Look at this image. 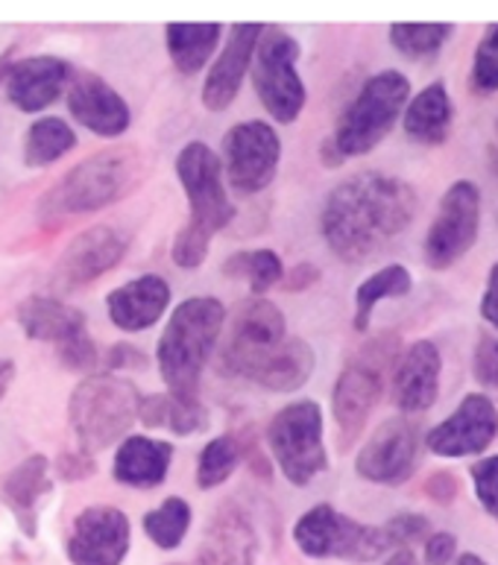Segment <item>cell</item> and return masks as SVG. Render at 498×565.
<instances>
[{
  "label": "cell",
  "mask_w": 498,
  "mask_h": 565,
  "mask_svg": "<svg viewBox=\"0 0 498 565\" xmlns=\"http://www.w3.org/2000/svg\"><path fill=\"white\" fill-rule=\"evenodd\" d=\"M416 214V191L388 173H358L343 179L329 194L320 214L326 244L340 262L358 264L411 226Z\"/></svg>",
  "instance_id": "cell-1"
},
{
  "label": "cell",
  "mask_w": 498,
  "mask_h": 565,
  "mask_svg": "<svg viewBox=\"0 0 498 565\" xmlns=\"http://www.w3.org/2000/svg\"><path fill=\"white\" fill-rule=\"evenodd\" d=\"M141 170L144 161L136 147H109L94 152L44 191L39 217L51 223V220L100 212L136 188Z\"/></svg>",
  "instance_id": "cell-2"
},
{
  "label": "cell",
  "mask_w": 498,
  "mask_h": 565,
  "mask_svg": "<svg viewBox=\"0 0 498 565\" xmlns=\"http://www.w3.org/2000/svg\"><path fill=\"white\" fill-rule=\"evenodd\" d=\"M226 326V308L214 296H191L170 313L156 358L170 393L197 396L200 379L212 361Z\"/></svg>",
  "instance_id": "cell-3"
},
{
  "label": "cell",
  "mask_w": 498,
  "mask_h": 565,
  "mask_svg": "<svg viewBox=\"0 0 498 565\" xmlns=\"http://www.w3.org/2000/svg\"><path fill=\"white\" fill-rule=\"evenodd\" d=\"M141 393L133 381L97 372L76 384L68 402V419L80 451L97 455L103 448L115 446L138 419Z\"/></svg>",
  "instance_id": "cell-4"
},
{
  "label": "cell",
  "mask_w": 498,
  "mask_h": 565,
  "mask_svg": "<svg viewBox=\"0 0 498 565\" xmlns=\"http://www.w3.org/2000/svg\"><path fill=\"white\" fill-rule=\"evenodd\" d=\"M407 100H411V83L402 71H381L370 76L356 94V100L340 115L338 129L329 138L335 152L347 161L375 150L388 138L399 115L405 111Z\"/></svg>",
  "instance_id": "cell-5"
},
{
  "label": "cell",
  "mask_w": 498,
  "mask_h": 565,
  "mask_svg": "<svg viewBox=\"0 0 498 565\" xmlns=\"http://www.w3.org/2000/svg\"><path fill=\"white\" fill-rule=\"evenodd\" d=\"M396 334L372 338L338 375L331 393V414L338 423V446L347 451L361 437L363 425L370 419L372 407L379 405L384 390V372L396 361Z\"/></svg>",
  "instance_id": "cell-6"
},
{
  "label": "cell",
  "mask_w": 498,
  "mask_h": 565,
  "mask_svg": "<svg viewBox=\"0 0 498 565\" xmlns=\"http://www.w3.org/2000/svg\"><path fill=\"white\" fill-rule=\"evenodd\" d=\"M294 542L305 557L356 559V563H370L393 548L384 527L356 522L331 504H317L299 515V522L294 524Z\"/></svg>",
  "instance_id": "cell-7"
},
{
  "label": "cell",
  "mask_w": 498,
  "mask_h": 565,
  "mask_svg": "<svg viewBox=\"0 0 498 565\" xmlns=\"http://www.w3.org/2000/svg\"><path fill=\"white\" fill-rule=\"evenodd\" d=\"M267 443L282 475L294 487H308L329 469V455L322 443V411L317 402H294L282 407L267 425Z\"/></svg>",
  "instance_id": "cell-8"
},
{
  "label": "cell",
  "mask_w": 498,
  "mask_h": 565,
  "mask_svg": "<svg viewBox=\"0 0 498 565\" xmlns=\"http://www.w3.org/2000/svg\"><path fill=\"white\" fill-rule=\"evenodd\" d=\"M285 338L287 326L279 305L264 296H250L237 305L235 317L229 322L226 343L220 352V372L253 381L255 372L285 343Z\"/></svg>",
  "instance_id": "cell-9"
},
{
  "label": "cell",
  "mask_w": 498,
  "mask_h": 565,
  "mask_svg": "<svg viewBox=\"0 0 498 565\" xmlns=\"http://www.w3.org/2000/svg\"><path fill=\"white\" fill-rule=\"evenodd\" d=\"M296 62H299V44H296L294 35L264 26L262 39L255 44L253 79L264 109L271 111V118L279 120V124H294L303 115L305 100H308Z\"/></svg>",
  "instance_id": "cell-10"
},
{
  "label": "cell",
  "mask_w": 498,
  "mask_h": 565,
  "mask_svg": "<svg viewBox=\"0 0 498 565\" xmlns=\"http://www.w3.org/2000/svg\"><path fill=\"white\" fill-rule=\"evenodd\" d=\"M177 177L186 188L188 209H191L186 226L214 237L235 220V205L223 185V168L209 143L191 141L179 150Z\"/></svg>",
  "instance_id": "cell-11"
},
{
  "label": "cell",
  "mask_w": 498,
  "mask_h": 565,
  "mask_svg": "<svg viewBox=\"0 0 498 565\" xmlns=\"http://www.w3.org/2000/svg\"><path fill=\"white\" fill-rule=\"evenodd\" d=\"M481 228V191L469 179L448 188L439 212L425 235V262L431 270H448L478 241Z\"/></svg>",
  "instance_id": "cell-12"
},
{
  "label": "cell",
  "mask_w": 498,
  "mask_h": 565,
  "mask_svg": "<svg viewBox=\"0 0 498 565\" xmlns=\"http://www.w3.org/2000/svg\"><path fill=\"white\" fill-rule=\"evenodd\" d=\"M282 159L276 129L264 120H244L223 138V173L229 188L241 196L258 194L271 185Z\"/></svg>",
  "instance_id": "cell-13"
},
{
  "label": "cell",
  "mask_w": 498,
  "mask_h": 565,
  "mask_svg": "<svg viewBox=\"0 0 498 565\" xmlns=\"http://www.w3.org/2000/svg\"><path fill=\"white\" fill-rule=\"evenodd\" d=\"M129 249V237L115 226H92L80 232L60 255L51 285L60 294H74L94 285L106 273L115 270Z\"/></svg>",
  "instance_id": "cell-14"
},
{
  "label": "cell",
  "mask_w": 498,
  "mask_h": 565,
  "mask_svg": "<svg viewBox=\"0 0 498 565\" xmlns=\"http://www.w3.org/2000/svg\"><path fill=\"white\" fill-rule=\"evenodd\" d=\"M420 455V428L405 416H393L372 430L356 460V472L363 481L379 487H399L416 469Z\"/></svg>",
  "instance_id": "cell-15"
},
{
  "label": "cell",
  "mask_w": 498,
  "mask_h": 565,
  "mask_svg": "<svg viewBox=\"0 0 498 565\" xmlns=\"http://www.w3.org/2000/svg\"><path fill=\"white\" fill-rule=\"evenodd\" d=\"M498 437V407L484 393H469L437 428L428 430L425 446L437 457L484 455Z\"/></svg>",
  "instance_id": "cell-16"
},
{
  "label": "cell",
  "mask_w": 498,
  "mask_h": 565,
  "mask_svg": "<svg viewBox=\"0 0 498 565\" xmlns=\"http://www.w3.org/2000/svg\"><path fill=\"white\" fill-rule=\"evenodd\" d=\"M129 519L118 507H85L74 519L68 536V559L74 565H120L129 551Z\"/></svg>",
  "instance_id": "cell-17"
},
{
  "label": "cell",
  "mask_w": 498,
  "mask_h": 565,
  "mask_svg": "<svg viewBox=\"0 0 498 565\" xmlns=\"http://www.w3.org/2000/svg\"><path fill=\"white\" fill-rule=\"evenodd\" d=\"M68 111L80 127L100 138H118L129 129V106L103 76L76 74L68 88Z\"/></svg>",
  "instance_id": "cell-18"
},
{
  "label": "cell",
  "mask_w": 498,
  "mask_h": 565,
  "mask_svg": "<svg viewBox=\"0 0 498 565\" xmlns=\"http://www.w3.org/2000/svg\"><path fill=\"white\" fill-rule=\"evenodd\" d=\"M74 79V68L60 56H30L7 71V97L18 111H42L62 97Z\"/></svg>",
  "instance_id": "cell-19"
},
{
  "label": "cell",
  "mask_w": 498,
  "mask_h": 565,
  "mask_svg": "<svg viewBox=\"0 0 498 565\" xmlns=\"http://www.w3.org/2000/svg\"><path fill=\"white\" fill-rule=\"evenodd\" d=\"M262 24H235L229 33L223 51L214 60L212 71L205 76L203 103L205 109L226 111L241 92L246 71L253 68L255 44L262 39Z\"/></svg>",
  "instance_id": "cell-20"
},
{
  "label": "cell",
  "mask_w": 498,
  "mask_h": 565,
  "mask_svg": "<svg viewBox=\"0 0 498 565\" xmlns=\"http://www.w3.org/2000/svg\"><path fill=\"white\" fill-rule=\"evenodd\" d=\"M439 349L431 340H416L396 358L393 370V405L402 414H425L439 393Z\"/></svg>",
  "instance_id": "cell-21"
},
{
  "label": "cell",
  "mask_w": 498,
  "mask_h": 565,
  "mask_svg": "<svg viewBox=\"0 0 498 565\" xmlns=\"http://www.w3.org/2000/svg\"><path fill=\"white\" fill-rule=\"evenodd\" d=\"M51 492V460L44 455H30L0 481V501L12 510L27 536H35L39 531V507Z\"/></svg>",
  "instance_id": "cell-22"
},
{
  "label": "cell",
  "mask_w": 498,
  "mask_h": 565,
  "mask_svg": "<svg viewBox=\"0 0 498 565\" xmlns=\"http://www.w3.org/2000/svg\"><path fill=\"white\" fill-rule=\"evenodd\" d=\"M170 305V285L161 276H138L106 296L109 320L120 331H147L161 320Z\"/></svg>",
  "instance_id": "cell-23"
},
{
  "label": "cell",
  "mask_w": 498,
  "mask_h": 565,
  "mask_svg": "<svg viewBox=\"0 0 498 565\" xmlns=\"http://www.w3.org/2000/svg\"><path fill=\"white\" fill-rule=\"evenodd\" d=\"M173 463V446L168 439L127 437L120 443L112 472L115 481L133 490H156L165 483Z\"/></svg>",
  "instance_id": "cell-24"
},
{
  "label": "cell",
  "mask_w": 498,
  "mask_h": 565,
  "mask_svg": "<svg viewBox=\"0 0 498 565\" xmlns=\"http://www.w3.org/2000/svg\"><path fill=\"white\" fill-rule=\"evenodd\" d=\"M258 540L250 519L237 507H220L205 533L200 565H253Z\"/></svg>",
  "instance_id": "cell-25"
},
{
  "label": "cell",
  "mask_w": 498,
  "mask_h": 565,
  "mask_svg": "<svg viewBox=\"0 0 498 565\" xmlns=\"http://www.w3.org/2000/svg\"><path fill=\"white\" fill-rule=\"evenodd\" d=\"M18 326L30 340H42L60 349L62 343L85 334V317L53 296H27L18 305Z\"/></svg>",
  "instance_id": "cell-26"
},
{
  "label": "cell",
  "mask_w": 498,
  "mask_h": 565,
  "mask_svg": "<svg viewBox=\"0 0 498 565\" xmlns=\"http://www.w3.org/2000/svg\"><path fill=\"white\" fill-rule=\"evenodd\" d=\"M402 127L407 138L425 147H437L448 138L452 129V97H448L446 85L431 83L423 92L416 94L414 100H407L402 111Z\"/></svg>",
  "instance_id": "cell-27"
},
{
  "label": "cell",
  "mask_w": 498,
  "mask_h": 565,
  "mask_svg": "<svg viewBox=\"0 0 498 565\" xmlns=\"http://www.w3.org/2000/svg\"><path fill=\"white\" fill-rule=\"evenodd\" d=\"M138 419L147 428H168L177 437L203 434L209 428V411L200 396H182V393H152L141 398Z\"/></svg>",
  "instance_id": "cell-28"
},
{
  "label": "cell",
  "mask_w": 498,
  "mask_h": 565,
  "mask_svg": "<svg viewBox=\"0 0 498 565\" xmlns=\"http://www.w3.org/2000/svg\"><path fill=\"white\" fill-rule=\"evenodd\" d=\"M314 366H317L314 349L299 338H285V343L267 358L262 370L255 372L253 381L271 393H294L303 384H308Z\"/></svg>",
  "instance_id": "cell-29"
},
{
  "label": "cell",
  "mask_w": 498,
  "mask_h": 565,
  "mask_svg": "<svg viewBox=\"0 0 498 565\" xmlns=\"http://www.w3.org/2000/svg\"><path fill=\"white\" fill-rule=\"evenodd\" d=\"M220 33L223 24H168L165 44L179 74H200L218 51Z\"/></svg>",
  "instance_id": "cell-30"
},
{
  "label": "cell",
  "mask_w": 498,
  "mask_h": 565,
  "mask_svg": "<svg viewBox=\"0 0 498 565\" xmlns=\"http://www.w3.org/2000/svg\"><path fill=\"white\" fill-rule=\"evenodd\" d=\"M411 287H414V279L402 264L381 267L379 273H372L370 279H363L356 290V320H352L356 331L370 329L375 305L384 302V299H402V296L411 294Z\"/></svg>",
  "instance_id": "cell-31"
},
{
  "label": "cell",
  "mask_w": 498,
  "mask_h": 565,
  "mask_svg": "<svg viewBox=\"0 0 498 565\" xmlns=\"http://www.w3.org/2000/svg\"><path fill=\"white\" fill-rule=\"evenodd\" d=\"M76 147V132L62 118L35 120L24 138L27 168H51Z\"/></svg>",
  "instance_id": "cell-32"
},
{
  "label": "cell",
  "mask_w": 498,
  "mask_h": 565,
  "mask_svg": "<svg viewBox=\"0 0 498 565\" xmlns=\"http://www.w3.org/2000/svg\"><path fill=\"white\" fill-rule=\"evenodd\" d=\"M223 273L229 279H246L253 296H264L271 287L282 285L285 264L273 249H244V253L229 255L223 262Z\"/></svg>",
  "instance_id": "cell-33"
},
{
  "label": "cell",
  "mask_w": 498,
  "mask_h": 565,
  "mask_svg": "<svg viewBox=\"0 0 498 565\" xmlns=\"http://www.w3.org/2000/svg\"><path fill=\"white\" fill-rule=\"evenodd\" d=\"M188 527H191V504L179 495H170L156 510L144 513V531L165 551L179 548L182 540H186Z\"/></svg>",
  "instance_id": "cell-34"
},
{
  "label": "cell",
  "mask_w": 498,
  "mask_h": 565,
  "mask_svg": "<svg viewBox=\"0 0 498 565\" xmlns=\"http://www.w3.org/2000/svg\"><path fill=\"white\" fill-rule=\"evenodd\" d=\"M241 460H244V451H241V439H237V434L214 437L212 443H205V448L200 451L197 487H200V490H214L220 483H226Z\"/></svg>",
  "instance_id": "cell-35"
},
{
  "label": "cell",
  "mask_w": 498,
  "mask_h": 565,
  "mask_svg": "<svg viewBox=\"0 0 498 565\" xmlns=\"http://www.w3.org/2000/svg\"><path fill=\"white\" fill-rule=\"evenodd\" d=\"M452 33H455L452 24H393L390 44L407 60H425V56H434Z\"/></svg>",
  "instance_id": "cell-36"
},
{
  "label": "cell",
  "mask_w": 498,
  "mask_h": 565,
  "mask_svg": "<svg viewBox=\"0 0 498 565\" xmlns=\"http://www.w3.org/2000/svg\"><path fill=\"white\" fill-rule=\"evenodd\" d=\"M473 85L475 92H498V24H492L475 47Z\"/></svg>",
  "instance_id": "cell-37"
},
{
  "label": "cell",
  "mask_w": 498,
  "mask_h": 565,
  "mask_svg": "<svg viewBox=\"0 0 498 565\" xmlns=\"http://www.w3.org/2000/svg\"><path fill=\"white\" fill-rule=\"evenodd\" d=\"M469 475H473L475 495H478L481 507L498 522V455L475 460Z\"/></svg>",
  "instance_id": "cell-38"
},
{
  "label": "cell",
  "mask_w": 498,
  "mask_h": 565,
  "mask_svg": "<svg viewBox=\"0 0 498 565\" xmlns=\"http://www.w3.org/2000/svg\"><path fill=\"white\" fill-rule=\"evenodd\" d=\"M209 244H212V237L191 226H182L173 241V264L182 270H197L209 255Z\"/></svg>",
  "instance_id": "cell-39"
},
{
  "label": "cell",
  "mask_w": 498,
  "mask_h": 565,
  "mask_svg": "<svg viewBox=\"0 0 498 565\" xmlns=\"http://www.w3.org/2000/svg\"><path fill=\"white\" fill-rule=\"evenodd\" d=\"M473 372L475 381L481 384L484 390L498 393V338L496 334H487V338L478 340L473 354Z\"/></svg>",
  "instance_id": "cell-40"
},
{
  "label": "cell",
  "mask_w": 498,
  "mask_h": 565,
  "mask_svg": "<svg viewBox=\"0 0 498 565\" xmlns=\"http://www.w3.org/2000/svg\"><path fill=\"white\" fill-rule=\"evenodd\" d=\"M384 533H388L390 545L402 551L405 545L423 540L425 533H428V519L420 513H399L384 524Z\"/></svg>",
  "instance_id": "cell-41"
},
{
  "label": "cell",
  "mask_w": 498,
  "mask_h": 565,
  "mask_svg": "<svg viewBox=\"0 0 498 565\" xmlns=\"http://www.w3.org/2000/svg\"><path fill=\"white\" fill-rule=\"evenodd\" d=\"M56 352H60L62 366H68V370H76V372L94 370L97 361H100V352H97V347H94V340L88 338V331L80 334V338L68 340V343H62Z\"/></svg>",
  "instance_id": "cell-42"
},
{
  "label": "cell",
  "mask_w": 498,
  "mask_h": 565,
  "mask_svg": "<svg viewBox=\"0 0 498 565\" xmlns=\"http://www.w3.org/2000/svg\"><path fill=\"white\" fill-rule=\"evenodd\" d=\"M56 472H60L62 481H85L97 472V463L85 451H62L60 460H56Z\"/></svg>",
  "instance_id": "cell-43"
},
{
  "label": "cell",
  "mask_w": 498,
  "mask_h": 565,
  "mask_svg": "<svg viewBox=\"0 0 498 565\" xmlns=\"http://www.w3.org/2000/svg\"><path fill=\"white\" fill-rule=\"evenodd\" d=\"M457 557V540L452 533H431L425 540V563L448 565Z\"/></svg>",
  "instance_id": "cell-44"
},
{
  "label": "cell",
  "mask_w": 498,
  "mask_h": 565,
  "mask_svg": "<svg viewBox=\"0 0 498 565\" xmlns=\"http://www.w3.org/2000/svg\"><path fill=\"white\" fill-rule=\"evenodd\" d=\"M106 363L112 370H141V366H147V354L141 349L129 347V343H118L106 352Z\"/></svg>",
  "instance_id": "cell-45"
},
{
  "label": "cell",
  "mask_w": 498,
  "mask_h": 565,
  "mask_svg": "<svg viewBox=\"0 0 498 565\" xmlns=\"http://www.w3.org/2000/svg\"><path fill=\"white\" fill-rule=\"evenodd\" d=\"M425 492H428L434 501H439V504H452V498L457 495L455 475H452V472H434L428 481H425Z\"/></svg>",
  "instance_id": "cell-46"
},
{
  "label": "cell",
  "mask_w": 498,
  "mask_h": 565,
  "mask_svg": "<svg viewBox=\"0 0 498 565\" xmlns=\"http://www.w3.org/2000/svg\"><path fill=\"white\" fill-rule=\"evenodd\" d=\"M481 317L498 331V262L492 264L490 276H487V290L481 296Z\"/></svg>",
  "instance_id": "cell-47"
},
{
  "label": "cell",
  "mask_w": 498,
  "mask_h": 565,
  "mask_svg": "<svg viewBox=\"0 0 498 565\" xmlns=\"http://www.w3.org/2000/svg\"><path fill=\"white\" fill-rule=\"evenodd\" d=\"M317 279H320V270H317L314 264H296L294 270L282 279V285H285L290 294H303V290H308Z\"/></svg>",
  "instance_id": "cell-48"
},
{
  "label": "cell",
  "mask_w": 498,
  "mask_h": 565,
  "mask_svg": "<svg viewBox=\"0 0 498 565\" xmlns=\"http://www.w3.org/2000/svg\"><path fill=\"white\" fill-rule=\"evenodd\" d=\"M12 379H15V363H12V358H0V402L7 396Z\"/></svg>",
  "instance_id": "cell-49"
},
{
  "label": "cell",
  "mask_w": 498,
  "mask_h": 565,
  "mask_svg": "<svg viewBox=\"0 0 498 565\" xmlns=\"http://www.w3.org/2000/svg\"><path fill=\"white\" fill-rule=\"evenodd\" d=\"M384 565H420V563H416V557L411 554V551L402 548V551H396V554H393V557H390Z\"/></svg>",
  "instance_id": "cell-50"
},
{
  "label": "cell",
  "mask_w": 498,
  "mask_h": 565,
  "mask_svg": "<svg viewBox=\"0 0 498 565\" xmlns=\"http://www.w3.org/2000/svg\"><path fill=\"white\" fill-rule=\"evenodd\" d=\"M455 565H487V563H484L478 554H460V557L455 559Z\"/></svg>",
  "instance_id": "cell-51"
},
{
  "label": "cell",
  "mask_w": 498,
  "mask_h": 565,
  "mask_svg": "<svg viewBox=\"0 0 498 565\" xmlns=\"http://www.w3.org/2000/svg\"><path fill=\"white\" fill-rule=\"evenodd\" d=\"M197 565H200V563H197Z\"/></svg>",
  "instance_id": "cell-52"
}]
</instances>
